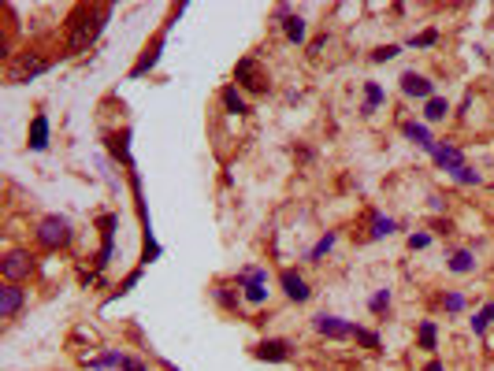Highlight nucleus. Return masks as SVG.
<instances>
[{"mask_svg":"<svg viewBox=\"0 0 494 371\" xmlns=\"http://www.w3.org/2000/svg\"><path fill=\"white\" fill-rule=\"evenodd\" d=\"M279 282H283V293H286L294 304H305L308 297H313V290H308L305 275H297V271H283V275H279Z\"/></svg>","mask_w":494,"mask_h":371,"instance_id":"obj_9","label":"nucleus"},{"mask_svg":"<svg viewBox=\"0 0 494 371\" xmlns=\"http://www.w3.org/2000/svg\"><path fill=\"white\" fill-rule=\"evenodd\" d=\"M212 293H216V301L223 304V308H238V297H234V293H231L227 286H216Z\"/></svg>","mask_w":494,"mask_h":371,"instance_id":"obj_26","label":"nucleus"},{"mask_svg":"<svg viewBox=\"0 0 494 371\" xmlns=\"http://www.w3.org/2000/svg\"><path fill=\"white\" fill-rule=\"evenodd\" d=\"M435 163H438V167H446V171H457V167H465V156H461V149H454V145H438L435 149Z\"/></svg>","mask_w":494,"mask_h":371,"instance_id":"obj_12","label":"nucleus"},{"mask_svg":"<svg viewBox=\"0 0 494 371\" xmlns=\"http://www.w3.org/2000/svg\"><path fill=\"white\" fill-rule=\"evenodd\" d=\"M26 304V290L15 286V282H4L0 286V320H15Z\"/></svg>","mask_w":494,"mask_h":371,"instance_id":"obj_6","label":"nucleus"},{"mask_svg":"<svg viewBox=\"0 0 494 371\" xmlns=\"http://www.w3.org/2000/svg\"><path fill=\"white\" fill-rule=\"evenodd\" d=\"M446 312H461V308H465V297H461V293H446Z\"/></svg>","mask_w":494,"mask_h":371,"instance_id":"obj_29","label":"nucleus"},{"mask_svg":"<svg viewBox=\"0 0 494 371\" xmlns=\"http://www.w3.org/2000/svg\"><path fill=\"white\" fill-rule=\"evenodd\" d=\"M256 360H267V364H283V360L294 356V345L286 342V338H267V342H261L253 349Z\"/></svg>","mask_w":494,"mask_h":371,"instance_id":"obj_7","label":"nucleus"},{"mask_svg":"<svg viewBox=\"0 0 494 371\" xmlns=\"http://www.w3.org/2000/svg\"><path fill=\"white\" fill-rule=\"evenodd\" d=\"M427 245H431V234H409V249H427Z\"/></svg>","mask_w":494,"mask_h":371,"instance_id":"obj_30","label":"nucleus"},{"mask_svg":"<svg viewBox=\"0 0 494 371\" xmlns=\"http://www.w3.org/2000/svg\"><path fill=\"white\" fill-rule=\"evenodd\" d=\"M223 108H227L231 115H245V112H249V104H245V97L238 93V85H227V90H223Z\"/></svg>","mask_w":494,"mask_h":371,"instance_id":"obj_16","label":"nucleus"},{"mask_svg":"<svg viewBox=\"0 0 494 371\" xmlns=\"http://www.w3.org/2000/svg\"><path fill=\"white\" fill-rule=\"evenodd\" d=\"M38 245L41 249H63V245H71V238H74V231H71V223L63 220V215H45V220L38 223Z\"/></svg>","mask_w":494,"mask_h":371,"instance_id":"obj_2","label":"nucleus"},{"mask_svg":"<svg viewBox=\"0 0 494 371\" xmlns=\"http://www.w3.org/2000/svg\"><path fill=\"white\" fill-rule=\"evenodd\" d=\"M424 371H446V368L438 364V360H427V364H424Z\"/></svg>","mask_w":494,"mask_h":371,"instance_id":"obj_31","label":"nucleus"},{"mask_svg":"<svg viewBox=\"0 0 494 371\" xmlns=\"http://www.w3.org/2000/svg\"><path fill=\"white\" fill-rule=\"evenodd\" d=\"M379 104H383V90H379L375 82H364V104H361V115H372Z\"/></svg>","mask_w":494,"mask_h":371,"instance_id":"obj_18","label":"nucleus"},{"mask_svg":"<svg viewBox=\"0 0 494 371\" xmlns=\"http://www.w3.org/2000/svg\"><path fill=\"white\" fill-rule=\"evenodd\" d=\"M160 45H164V38H156V41H153V49H145V56L134 63L131 79H142L145 71H153V67H156V60H160Z\"/></svg>","mask_w":494,"mask_h":371,"instance_id":"obj_14","label":"nucleus"},{"mask_svg":"<svg viewBox=\"0 0 494 371\" xmlns=\"http://www.w3.org/2000/svg\"><path fill=\"white\" fill-rule=\"evenodd\" d=\"M491 320H494V304H483V308L476 312V320H472V331L483 334V331L491 327Z\"/></svg>","mask_w":494,"mask_h":371,"instance_id":"obj_20","label":"nucleus"},{"mask_svg":"<svg viewBox=\"0 0 494 371\" xmlns=\"http://www.w3.org/2000/svg\"><path fill=\"white\" fill-rule=\"evenodd\" d=\"M283 34H286V41L302 45V41H305V34H308L305 19H302V15H283Z\"/></svg>","mask_w":494,"mask_h":371,"instance_id":"obj_13","label":"nucleus"},{"mask_svg":"<svg viewBox=\"0 0 494 371\" xmlns=\"http://www.w3.org/2000/svg\"><path fill=\"white\" fill-rule=\"evenodd\" d=\"M234 82H238L242 90H249V93H267V90H272V79H267V71H264L253 56H245V60L234 63Z\"/></svg>","mask_w":494,"mask_h":371,"instance_id":"obj_3","label":"nucleus"},{"mask_svg":"<svg viewBox=\"0 0 494 371\" xmlns=\"http://www.w3.org/2000/svg\"><path fill=\"white\" fill-rule=\"evenodd\" d=\"M402 93H405V97H424V101H431V97H435V82L427 79V74L405 71V74H402Z\"/></svg>","mask_w":494,"mask_h":371,"instance_id":"obj_10","label":"nucleus"},{"mask_svg":"<svg viewBox=\"0 0 494 371\" xmlns=\"http://www.w3.org/2000/svg\"><path fill=\"white\" fill-rule=\"evenodd\" d=\"M331 249H335V234H324V238H320V242L313 245V253H308V260L316 264V260H324V256L331 253Z\"/></svg>","mask_w":494,"mask_h":371,"instance_id":"obj_21","label":"nucleus"},{"mask_svg":"<svg viewBox=\"0 0 494 371\" xmlns=\"http://www.w3.org/2000/svg\"><path fill=\"white\" fill-rule=\"evenodd\" d=\"M446 267L454 271V275H468V271H476V256H472L468 249H457V253L446 260Z\"/></svg>","mask_w":494,"mask_h":371,"instance_id":"obj_15","label":"nucleus"},{"mask_svg":"<svg viewBox=\"0 0 494 371\" xmlns=\"http://www.w3.org/2000/svg\"><path fill=\"white\" fill-rule=\"evenodd\" d=\"M398 45H379V49H372V63H386V60H394L398 56Z\"/></svg>","mask_w":494,"mask_h":371,"instance_id":"obj_25","label":"nucleus"},{"mask_svg":"<svg viewBox=\"0 0 494 371\" xmlns=\"http://www.w3.org/2000/svg\"><path fill=\"white\" fill-rule=\"evenodd\" d=\"M30 149H34V152L49 149V115L45 112L34 115V123H30Z\"/></svg>","mask_w":494,"mask_h":371,"instance_id":"obj_11","label":"nucleus"},{"mask_svg":"<svg viewBox=\"0 0 494 371\" xmlns=\"http://www.w3.org/2000/svg\"><path fill=\"white\" fill-rule=\"evenodd\" d=\"M435 338H438L435 323H431V320H424V323H420V349H435Z\"/></svg>","mask_w":494,"mask_h":371,"instance_id":"obj_23","label":"nucleus"},{"mask_svg":"<svg viewBox=\"0 0 494 371\" xmlns=\"http://www.w3.org/2000/svg\"><path fill=\"white\" fill-rule=\"evenodd\" d=\"M112 19V4H101V8H82L79 15H74L71 23V38H67V52L74 56V52H85L93 45L97 38H101L104 23Z\"/></svg>","mask_w":494,"mask_h":371,"instance_id":"obj_1","label":"nucleus"},{"mask_svg":"<svg viewBox=\"0 0 494 371\" xmlns=\"http://www.w3.org/2000/svg\"><path fill=\"white\" fill-rule=\"evenodd\" d=\"M398 231V223L390 220V215H372V238H386Z\"/></svg>","mask_w":494,"mask_h":371,"instance_id":"obj_19","label":"nucleus"},{"mask_svg":"<svg viewBox=\"0 0 494 371\" xmlns=\"http://www.w3.org/2000/svg\"><path fill=\"white\" fill-rule=\"evenodd\" d=\"M313 331L327 334V338H353V327L346 320H338V315H327V312L313 315Z\"/></svg>","mask_w":494,"mask_h":371,"instance_id":"obj_8","label":"nucleus"},{"mask_svg":"<svg viewBox=\"0 0 494 371\" xmlns=\"http://www.w3.org/2000/svg\"><path fill=\"white\" fill-rule=\"evenodd\" d=\"M353 338H357L361 345H368V349H379V345H383L379 334H375V331H364V327H353Z\"/></svg>","mask_w":494,"mask_h":371,"instance_id":"obj_24","label":"nucleus"},{"mask_svg":"<svg viewBox=\"0 0 494 371\" xmlns=\"http://www.w3.org/2000/svg\"><path fill=\"white\" fill-rule=\"evenodd\" d=\"M386 308H390V290H379L372 297V312H386Z\"/></svg>","mask_w":494,"mask_h":371,"instance_id":"obj_27","label":"nucleus"},{"mask_svg":"<svg viewBox=\"0 0 494 371\" xmlns=\"http://www.w3.org/2000/svg\"><path fill=\"white\" fill-rule=\"evenodd\" d=\"M0 275H4V282H23V279H30L34 275V256L26 253V249H12L4 260H0Z\"/></svg>","mask_w":494,"mask_h":371,"instance_id":"obj_4","label":"nucleus"},{"mask_svg":"<svg viewBox=\"0 0 494 371\" xmlns=\"http://www.w3.org/2000/svg\"><path fill=\"white\" fill-rule=\"evenodd\" d=\"M41 71H49V60L34 56V52H26V56H19L12 67H8V82H26V79H38Z\"/></svg>","mask_w":494,"mask_h":371,"instance_id":"obj_5","label":"nucleus"},{"mask_svg":"<svg viewBox=\"0 0 494 371\" xmlns=\"http://www.w3.org/2000/svg\"><path fill=\"white\" fill-rule=\"evenodd\" d=\"M446 112H450V101H446V97H431V101L424 104V119H427V123H443Z\"/></svg>","mask_w":494,"mask_h":371,"instance_id":"obj_17","label":"nucleus"},{"mask_svg":"<svg viewBox=\"0 0 494 371\" xmlns=\"http://www.w3.org/2000/svg\"><path fill=\"white\" fill-rule=\"evenodd\" d=\"M435 41H438L435 30H424V34H420V38H413L409 45H413V49H427V45H435Z\"/></svg>","mask_w":494,"mask_h":371,"instance_id":"obj_28","label":"nucleus"},{"mask_svg":"<svg viewBox=\"0 0 494 371\" xmlns=\"http://www.w3.org/2000/svg\"><path fill=\"white\" fill-rule=\"evenodd\" d=\"M450 174H454V182H461V186H479V171H472L468 163L457 167V171H450Z\"/></svg>","mask_w":494,"mask_h":371,"instance_id":"obj_22","label":"nucleus"}]
</instances>
